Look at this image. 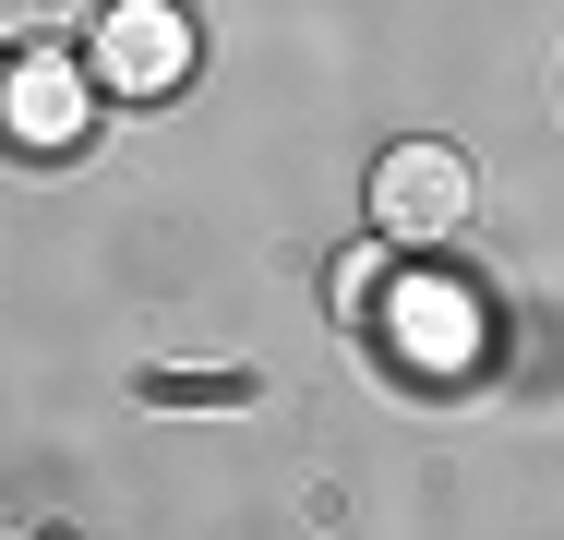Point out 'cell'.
<instances>
[{"instance_id":"obj_1","label":"cell","mask_w":564,"mask_h":540,"mask_svg":"<svg viewBox=\"0 0 564 540\" xmlns=\"http://www.w3.org/2000/svg\"><path fill=\"white\" fill-rule=\"evenodd\" d=\"M480 216V169L456 144H384L372 156V240L384 252H445Z\"/></svg>"},{"instance_id":"obj_2","label":"cell","mask_w":564,"mask_h":540,"mask_svg":"<svg viewBox=\"0 0 564 540\" xmlns=\"http://www.w3.org/2000/svg\"><path fill=\"white\" fill-rule=\"evenodd\" d=\"M181 73H193V12H181V0H109V12H97V85L169 97Z\"/></svg>"},{"instance_id":"obj_3","label":"cell","mask_w":564,"mask_h":540,"mask_svg":"<svg viewBox=\"0 0 564 540\" xmlns=\"http://www.w3.org/2000/svg\"><path fill=\"white\" fill-rule=\"evenodd\" d=\"M0 120H12V144H24V156H73V144H85V73H73L61 48H24V61H12Z\"/></svg>"},{"instance_id":"obj_4","label":"cell","mask_w":564,"mask_h":540,"mask_svg":"<svg viewBox=\"0 0 564 540\" xmlns=\"http://www.w3.org/2000/svg\"><path fill=\"white\" fill-rule=\"evenodd\" d=\"M97 12L109 0H0V36L12 48H73V36H97Z\"/></svg>"},{"instance_id":"obj_5","label":"cell","mask_w":564,"mask_h":540,"mask_svg":"<svg viewBox=\"0 0 564 540\" xmlns=\"http://www.w3.org/2000/svg\"><path fill=\"white\" fill-rule=\"evenodd\" d=\"M372 301H384V277H372V264H360V252H348V264H337V313L360 324V313H372Z\"/></svg>"}]
</instances>
